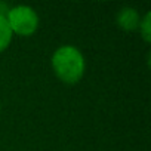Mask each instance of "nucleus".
<instances>
[{"label": "nucleus", "mask_w": 151, "mask_h": 151, "mask_svg": "<svg viewBox=\"0 0 151 151\" xmlns=\"http://www.w3.org/2000/svg\"><path fill=\"white\" fill-rule=\"evenodd\" d=\"M139 33L142 36V39L150 43L151 42V12H147L142 18H141V22H139Z\"/></svg>", "instance_id": "nucleus-5"}, {"label": "nucleus", "mask_w": 151, "mask_h": 151, "mask_svg": "<svg viewBox=\"0 0 151 151\" xmlns=\"http://www.w3.org/2000/svg\"><path fill=\"white\" fill-rule=\"evenodd\" d=\"M14 39V33L8 24L6 15H0V52H5Z\"/></svg>", "instance_id": "nucleus-4"}, {"label": "nucleus", "mask_w": 151, "mask_h": 151, "mask_svg": "<svg viewBox=\"0 0 151 151\" xmlns=\"http://www.w3.org/2000/svg\"><path fill=\"white\" fill-rule=\"evenodd\" d=\"M55 76L65 85H76L82 80L86 71V61L79 47L73 45L59 46L50 58Z\"/></svg>", "instance_id": "nucleus-1"}, {"label": "nucleus", "mask_w": 151, "mask_h": 151, "mask_svg": "<svg viewBox=\"0 0 151 151\" xmlns=\"http://www.w3.org/2000/svg\"><path fill=\"white\" fill-rule=\"evenodd\" d=\"M0 110H2V105H0Z\"/></svg>", "instance_id": "nucleus-6"}, {"label": "nucleus", "mask_w": 151, "mask_h": 151, "mask_svg": "<svg viewBox=\"0 0 151 151\" xmlns=\"http://www.w3.org/2000/svg\"><path fill=\"white\" fill-rule=\"evenodd\" d=\"M6 19L12 33L22 37L33 36L39 28V15L31 6L27 5L9 8L6 12Z\"/></svg>", "instance_id": "nucleus-2"}, {"label": "nucleus", "mask_w": 151, "mask_h": 151, "mask_svg": "<svg viewBox=\"0 0 151 151\" xmlns=\"http://www.w3.org/2000/svg\"><path fill=\"white\" fill-rule=\"evenodd\" d=\"M141 15L139 12L135 9V8H129V6H124L122 8L117 15H116V22L117 25L124 30V31H135L139 28V22H141Z\"/></svg>", "instance_id": "nucleus-3"}]
</instances>
